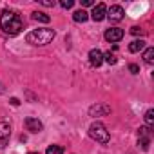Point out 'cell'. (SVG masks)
I'll return each instance as SVG.
<instances>
[{
	"label": "cell",
	"instance_id": "6da1fadb",
	"mask_svg": "<svg viewBox=\"0 0 154 154\" xmlns=\"http://www.w3.org/2000/svg\"><path fill=\"white\" fill-rule=\"evenodd\" d=\"M22 27H24V24H22V18H20L18 13L9 11V9L2 11V15H0V29H2L6 35L15 36V35H18L22 31Z\"/></svg>",
	"mask_w": 154,
	"mask_h": 154
},
{
	"label": "cell",
	"instance_id": "7a4b0ae2",
	"mask_svg": "<svg viewBox=\"0 0 154 154\" xmlns=\"http://www.w3.org/2000/svg\"><path fill=\"white\" fill-rule=\"evenodd\" d=\"M53 38H54V31L45 27V29H35V31L27 33L26 42L31 45H47V44H51Z\"/></svg>",
	"mask_w": 154,
	"mask_h": 154
},
{
	"label": "cell",
	"instance_id": "3957f363",
	"mask_svg": "<svg viewBox=\"0 0 154 154\" xmlns=\"http://www.w3.org/2000/svg\"><path fill=\"white\" fill-rule=\"evenodd\" d=\"M89 136H91L94 141H98V143H109V140H111L109 131H107L105 125L100 123V122H94V123L89 127Z\"/></svg>",
	"mask_w": 154,
	"mask_h": 154
},
{
	"label": "cell",
	"instance_id": "277c9868",
	"mask_svg": "<svg viewBox=\"0 0 154 154\" xmlns=\"http://www.w3.org/2000/svg\"><path fill=\"white\" fill-rule=\"evenodd\" d=\"M9 138H11V125L0 120V149H4L9 143Z\"/></svg>",
	"mask_w": 154,
	"mask_h": 154
},
{
	"label": "cell",
	"instance_id": "5b68a950",
	"mask_svg": "<svg viewBox=\"0 0 154 154\" xmlns=\"http://www.w3.org/2000/svg\"><path fill=\"white\" fill-rule=\"evenodd\" d=\"M123 9L120 8V6H111L109 9H107V18L111 20V22H120V20H123Z\"/></svg>",
	"mask_w": 154,
	"mask_h": 154
},
{
	"label": "cell",
	"instance_id": "8992f818",
	"mask_svg": "<svg viewBox=\"0 0 154 154\" xmlns=\"http://www.w3.org/2000/svg\"><path fill=\"white\" fill-rule=\"evenodd\" d=\"M123 38V29H120V27H111V29H107L105 31V40L107 42H120Z\"/></svg>",
	"mask_w": 154,
	"mask_h": 154
},
{
	"label": "cell",
	"instance_id": "52a82bcc",
	"mask_svg": "<svg viewBox=\"0 0 154 154\" xmlns=\"http://www.w3.org/2000/svg\"><path fill=\"white\" fill-rule=\"evenodd\" d=\"M105 15H107V6L105 4H98V6H94V9L91 13V18L94 22H102L105 18Z\"/></svg>",
	"mask_w": 154,
	"mask_h": 154
},
{
	"label": "cell",
	"instance_id": "ba28073f",
	"mask_svg": "<svg viewBox=\"0 0 154 154\" xmlns=\"http://www.w3.org/2000/svg\"><path fill=\"white\" fill-rule=\"evenodd\" d=\"M89 62L93 67H100L103 63V53L100 49H91L89 51Z\"/></svg>",
	"mask_w": 154,
	"mask_h": 154
},
{
	"label": "cell",
	"instance_id": "9c48e42d",
	"mask_svg": "<svg viewBox=\"0 0 154 154\" xmlns=\"http://www.w3.org/2000/svg\"><path fill=\"white\" fill-rule=\"evenodd\" d=\"M109 112H111V107L105 105V103H96V105H93V107L89 109V114H91V116H105V114H109Z\"/></svg>",
	"mask_w": 154,
	"mask_h": 154
},
{
	"label": "cell",
	"instance_id": "30bf717a",
	"mask_svg": "<svg viewBox=\"0 0 154 154\" xmlns=\"http://www.w3.org/2000/svg\"><path fill=\"white\" fill-rule=\"evenodd\" d=\"M26 129L29 131V132H40L42 129H44V125H42V122L38 120V118H26Z\"/></svg>",
	"mask_w": 154,
	"mask_h": 154
},
{
	"label": "cell",
	"instance_id": "8fae6325",
	"mask_svg": "<svg viewBox=\"0 0 154 154\" xmlns=\"http://www.w3.org/2000/svg\"><path fill=\"white\" fill-rule=\"evenodd\" d=\"M143 47H145V42H143V40H132V42L129 44V51H131V53H140Z\"/></svg>",
	"mask_w": 154,
	"mask_h": 154
},
{
	"label": "cell",
	"instance_id": "7c38bea8",
	"mask_svg": "<svg viewBox=\"0 0 154 154\" xmlns=\"http://www.w3.org/2000/svg\"><path fill=\"white\" fill-rule=\"evenodd\" d=\"M72 18H74V22H85V20L89 18V13L84 11V9H78V11H74Z\"/></svg>",
	"mask_w": 154,
	"mask_h": 154
},
{
	"label": "cell",
	"instance_id": "4fadbf2b",
	"mask_svg": "<svg viewBox=\"0 0 154 154\" xmlns=\"http://www.w3.org/2000/svg\"><path fill=\"white\" fill-rule=\"evenodd\" d=\"M33 20H36V22H44V24H49L51 17H49V15H45V13L35 11V13H33Z\"/></svg>",
	"mask_w": 154,
	"mask_h": 154
},
{
	"label": "cell",
	"instance_id": "5bb4252c",
	"mask_svg": "<svg viewBox=\"0 0 154 154\" xmlns=\"http://www.w3.org/2000/svg\"><path fill=\"white\" fill-rule=\"evenodd\" d=\"M143 60H145V63H149V65L154 63V49H152V47H149V49L143 53Z\"/></svg>",
	"mask_w": 154,
	"mask_h": 154
},
{
	"label": "cell",
	"instance_id": "9a60e30c",
	"mask_svg": "<svg viewBox=\"0 0 154 154\" xmlns=\"http://www.w3.org/2000/svg\"><path fill=\"white\" fill-rule=\"evenodd\" d=\"M145 123H147V127H152L154 125V111L152 109H149L145 112Z\"/></svg>",
	"mask_w": 154,
	"mask_h": 154
},
{
	"label": "cell",
	"instance_id": "2e32d148",
	"mask_svg": "<svg viewBox=\"0 0 154 154\" xmlns=\"http://www.w3.org/2000/svg\"><path fill=\"white\" fill-rule=\"evenodd\" d=\"M45 154H63V149L60 145H49L47 150H45Z\"/></svg>",
	"mask_w": 154,
	"mask_h": 154
},
{
	"label": "cell",
	"instance_id": "e0dca14e",
	"mask_svg": "<svg viewBox=\"0 0 154 154\" xmlns=\"http://www.w3.org/2000/svg\"><path fill=\"white\" fill-rule=\"evenodd\" d=\"M103 62H107L109 65H114V63H116V56L109 51V53H105V54H103Z\"/></svg>",
	"mask_w": 154,
	"mask_h": 154
},
{
	"label": "cell",
	"instance_id": "ac0fdd59",
	"mask_svg": "<svg viewBox=\"0 0 154 154\" xmlns=\"http://www.w3.org/2000/svg\"><path fill=\"white\" fill-rule=\"evenodd\" d=\"M140 145H141L143 150H147L149 145H150V138H140Z\"/></svg>",
	"mask_w": 154,
	"mask_h": 154
},
{
	"label": "cell",
	"instance_id": "d6986e66",
	"mask_svg": "<svg viewBox=\"0 0 154 154\" xmlns=\"http://www.w3.org/2000/svg\"><path fill=\"white\" fill-rule=\"evenodd\" d=\"M60 6H62L63 9H69V8H72V6H74V0H62Z\"/></svg>",
	"mask_w": 154,
	"mask_h": 154
},
{
	"label": "cell",
	"instance_id": "ffe728a7",
	"mask_svg": "<svg viewBox=\"0 0 154 154\" xmlns=\"http://www.w3.org/2000/svg\"><path fill=\"white\" fill-rule=\"evenodd\" d=\"M131 33H132V35H136V36H138V35H140V36H143V35H145V31H143L141 27H138V26L131 27Z\"/></svg>",
	"mask_w": 154,
	"mask_h": 154
},
{
	"label": "cell",
	"instance_id": "44dd1931",
	"mask_svg": "<svg viewBox=\"0 0 154 154\" xmlns=\"http://www.w3.org/2000/svg\"><path fill=\"white\" fill-rule=\"evenodd\" d=\"M129 71H131L132 74H138V72H140V67H138L136 63H131V65H129Z\"/></svg>",
	"mask_w": 154,
	"mask_h": 154
},
{
	"label": "cell",
	"instance_id": "7402d4cb",
	"mask_svg": "<svg viewBox=\"0 0 154 154\" xmlns=\"http://www.w3.org/2000/svg\"><path fill=\"white\" fill-rule=\"evenodd\" d=\"M40 4L45 6V8H53L54 6V2H51V0H40Z\"/></svg>",
	"mask_w": 154,
	"mask_h": 154
},
{
	"label": "cell",
	"instance_id": "603a6c76",
	"mask_svg": "<svg viewBox=\"0 0 154 154\" xmlns=\"http://www.w3.org/2000/svg\"><path fill=\"white\" fill-rule=\"evenodd\" d=\"M93 4H94L93 0H82V6H85V8H87V6H93Z\"/></svg>",
	"mask_w": 154,
	"mask_h": 154
},
{
	"label": "cell",
	"instance_id": "cb8c5ba5",
	"mask_svg": "<svg viewBox=\"0 0 154 154\" xmlns=\"http://www.w3.org/2000/svg\"><path fill=\"white\" fill-rule=\"evenodd\" d=\"M11 103H13V105H18L20 102H18V98H11Z\"/></svg>",
	"mask_w": 154,
	"mask_h": 154
},
{
	"label": "cell",
	"instance_id": "d4e9b609",
	"mask_svg": "<svg viewBox=\"0 0 154 154\" xmlns=\"http://www.w3.org/2000/svg\"><path fill=\"white\" fill-rule=\"evenodd\" d=\"M0 93H4V85L2 84H0Z\"/></svg>",
	"mask_w": 154,
	"mask_h": 154
},
{
	"label": "cell",
	"instance_id": "484cf974",
	"mask_svg": "<svg viewBox=\"0 0 154 154\" xmlns=\"http://www.w3.org/2000/svg\"><path fill=\"white\" fill-rule=\"evenodd\" d=\"M29 154H38V152H29Z\"/></svg>",
	"mask_w": 154,
	"mask_h": 154
}]
</instances>
